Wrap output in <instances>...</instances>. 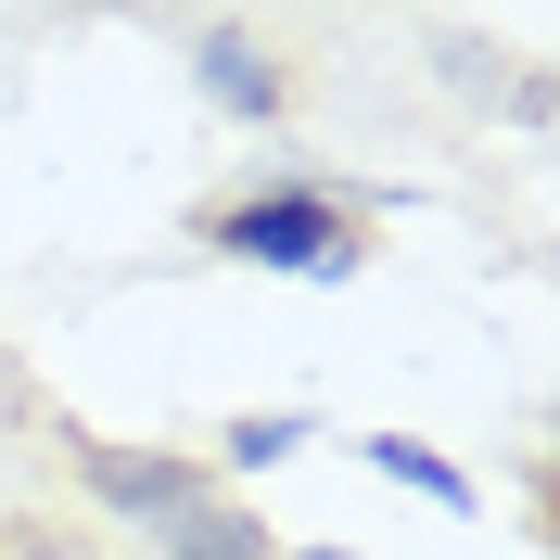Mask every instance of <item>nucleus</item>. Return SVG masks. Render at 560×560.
Returning <instances> with one entry per match:
<instances>
[{"instance_id":"obj_1","label":"nucleus","mask_w":560,"mask_h":560,"mask_svg":"<svg viewBox=\"0 0 560 560\" xmlns=\"http://www.w3.org/2000/svg\"><path fill=\"white\" fill-rule=\"evenodd\" d=\"M205 243L230 268H268V280H357L370 268V230L331 178H268V191H230L205 205Z\"/></svg>"},{"instance_id":"obj_2","label":"nucleus","mask_w":560,"mask_h":560,"mask_svg":"<svg viewBox=\"0 0 560 560\" xmlns=\"http://www.w3.org/2000/svg\"><path fill=\"white\" fill-rule=\"evenodd\" d=\"M77 485L103 497L115 523H178L217 471H205V458H166V446H77Z\"/></svg>"},{"instance_id":"obj_3","label":"nucleus","mask_w":560,"mask_h":560,"mask_svg":"<svg viewBox=\"0 0 560 560\" xmlns=\"http://www.w3.org/2000/svg\"><path fill=\"white\" fill-rule=\"evenodd\" d=\"M191 90H205L230 128H268V115L293 103V90H280V51L255 26H205V38H191Z\"/></svg>"},{"instance_id":"obj_4","label":"nucleus","mask_w":560,"mask_h":560,"mask_svg":"<svg viewBox=\"0 0 560 560\" xmlns=\"http://www.w3.org/2000/svg\"><path fill=\"white\" fill-rule=\"evenodd\" d=\"M153 535H166V560H268V523H255V510H243V497H191V510H178V523H153Z\"/></svg>"},{"instance_id":"obj_5","label":"nucleus","mask_w":560,"mask_h":560,"mask_svg":"<svg viewBox=\"0 0 560 560\" xmlns=\"http://www.w3.org/2000/svg\"><path fill=\"white\" fill-rule=\"evenodd\" d=\"M370 471H383V485H408L420 510H471V471H458L446 446H420V433H370Z\"/></svg>"},{"instance_id":"obj_6","label":"nucleus","mask_w":560,"mask_h":560,"mask_svg":"<svg viewBox=\"0 0 560 560\" xmlns=\"http://www.w3.org/2000/svg\"><path fill=\"white\" fill-rule=\"evenodd\" d=\"M306 446H318L306 408H243L230 433H217V471H280V458H306Z\"/></svg>"},{"instance_id":"obj_7","label":"nucleus","mask_w":560,"mask_h":560,"mask_svg":"<svg viewBox=\"0 0 560 560\" xmlns=\"http://www.w3.org/2000/svg\"><path fill=\"white\" fill-rule=\"evenodd\" d=\"M293 560H357V548H293Z\"/></svg>"}]
</instances>
